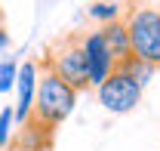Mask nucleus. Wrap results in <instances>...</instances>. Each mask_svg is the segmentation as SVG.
Here are the masks:
<instances>
[{"instance_id":"0eeeda50","label":"nucleus","mask_w":160,"mask_h":151,"mask_svg":"<svg viewBox=\"0 0 160 151\" xmlns=\"http://www.w3.org/2000/svg\"><path fill=\"white\" fill-rule=\"evenodd\" d=\"M102 34H105V43H108L111 56L117 59V62L126 59V56H132V40H129V28H126L123 19H114V22H108V25H102Z\"/></svg>"},{"instance_id":"f03ea898","label":"nucleus","mask_w":160,"mask_h":151,"mask_svg":"<svg viewBox=\"0 0 160 151\" xmlns=\"http://www.w3.org/2000/svg\"><path fill=\"white\" fill-rule=\"evenodd\" d=\"M123 22L129 28L136 59L157 71L160 68V0H132L123 9Z\"/></svg>"},{"instance_id":"f8f14e48","label":"nucleus","mask_w":160,"mask_h":151,"mask_svg":"<svg viewBox=\"0 0 160 151\" xmlns=\"http://www.w3.org/2000/svg\"><path fill=\"white\" fill-rule=\"evenodd\" d=\"M9 43V34H6V28H0V46H6Z\"/></svg>"},{"instance_id":"423d86ee","label":"nucleus","mask_w":160,"mask_h":151,"mask_svg":"<svg viewBox=\"0 0 160 151\" xmlns=\"http://www.w3.org/2000/svg\"><path fill=\"white\" fill-rule=\"evenodd\" d=\"M37 71L40 65L37 62H25L19 68V108H16V120L19 123H25L28 120V114H31V108H34V90H37Z\"/></svg>"},{"instance_id":"9b49d317","label":"nucleus","mask_w":160,"mask_h":151,"mask_svg":"<svg viewBox=\"0 0 160 151\" xmlns=\"http://www.w3.org/2000/svg\"><path fill=\"white\" fill-rule=\"evenodd\" d=\"M3 151H40V148H25V145H16V142H9Z\"/></svg>"},{"instance_id":"9d476101","label":"nucleus","mask_w":160,"mask_h":151,"mask_svg":"<svg viewBox=\"0 0 160 151\" xmlns=\"http://www.w3.org/2000/svg\"><path fill=\"white\" fill-rule=\"evenodd\" d=\"M12 80H19V71H16V65L6 59V62H0V93H6V90L12 86Z\"/></svg>"},{"instance_id":"1a4fd4ad","label":"nucleus","mask_w":160,"mask_h":151,"mask_svg":"<svg viewBox=\"0 0 160 151\" xmlns=\"http://www.w3.org/2000/svg\"><path fill=\"white\" fill-rule=\"evenodd\" d=\"M12 105H6L3 111H0V148H6L9 145V130H12Z\"/></svg>"},{"instance_id":"7ed1b4c3","label":"nucleus","mask_w":160,"mask_h":151,"mask_svg":"<svg viewBox=\"0 0 160 151\" xmlns=\"http://www.w3.org/2000/svg\"><path fill=\"white\" fill-rule=\"evenodd\" d=\"M37 65L43 71L59 74L77 93L89 90V71H86V53H83V31H68V34L56 37L46 46V53H43V59Z\"/></svg>"},{"instance_id":"ddd939ff","label":"nucleus","mask_w":160,"mask_h":151,"mask_svg":"<svg viewBox=\"0 0 160 151\" xmlns=\"http://www.w3.org/2000/svg\"><path fill=\"white\" fill-rule=\"evenodd\" d=\"M0 28H6V16H3V9H0Z\"/></svg>"},{"instance_id":"f257e3e1","label":"nucleus","mask_w":160,"mask_h":151,"mask_svg":"<svg viewBox=\"0 0 160 151\" xmlns=\"http://www.w3.org/2000/svg\"><path fill=\"white\" fill-rule=\"evenodd\" d=\"M154 68L142 65L136 53L126 59H120L117 68L111 71V77L99 86V102L108 108L111 114H126L132 111L142 102V86H145V77L151 74Z\"/></svg>"},{"instance_id":"20e7f679","label":"nucleus","mask_w":160,"mask_h":151,"mask_svg":"<svg viewBox=\"0 0 160 151\" xmlns=\"http://www.w3.org/2000/svg\"><path fill=\"white\" fill-rule=\"evenodd\" d=\"M74 105H77V90H74L71 83H65L59 74H52V71H43V68H40L37 99H34L31 114L37 117L40 123H46L49 130H59L62 120L74 111Z\"/></svg>"},{"instance_id":"6e6552de","label":"nucleus","mask_w":160,"mask_h":151,"mask_svg":"<svg viewBox=\"0 0 160 151\" xmlns=\"http://www.w3.org/2000/svg\"><path fill=\"white\" fill-rule=\"evenodd\" d=\"M89 16L96 22H102V25H108V22H114V19H123V6L114 3V0H96L89 6Z\"/></svg>"},{"instance_id":"39448f33","label":"nucleus","mask_w":160,"mask_h":151,"mask_svg":"<svg viewBox=\"0 0 160 151\" xmlns=\"http://www.w3.org/2000/svg\"><path fill=\"white\" fill-rule=\"evenodd\" d=\"M83 53H86V71H89V86L99 90L102 83L111 77V71L117 68V59L111 56L102 28L96 31H83Z\"/></svg>"}]
</instances>
